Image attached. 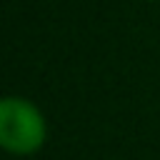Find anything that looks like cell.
I'll list each match as a JSON object with an SVG mask.
<instances>
[{
    "label": "cell",
    "mask_w": 160,
    "mask_h": 160,
    "mask_svg": "<svg viewBox=\"0 0 160 160\" xmlns=\"http://www.w3.org/2000/svg\"><path fill=\"white\" fill-rule=\"evenodd\" d=\"M42 142H45L42 112L22 98H5L0 102V145L15 155H30Z\"/></svg>",
    "instance_id": "6da1fadb"
}]
</instances>
